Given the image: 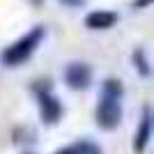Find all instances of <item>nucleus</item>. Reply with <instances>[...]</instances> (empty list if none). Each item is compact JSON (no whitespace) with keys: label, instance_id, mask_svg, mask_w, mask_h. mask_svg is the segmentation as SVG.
<instances>
[{"label":"nucleus","instance_id":"nucleus-1","mask_svg":"<svg viewBox=\"0 0 154 154\" xmlns=\"http://www.w3.org/2000/svg\"><path fill=\"white\" fill-rule=\"evenodd\" d=\"M42 39H44V28H42V26L32 28L26 37H21L19 42H14V44L2 53V62H5V64H12V67L26 62L32 53H35V48L39 46Z\"/></svg>","mask_w":154,"mask_h":154},{"label":"nucleus","instance_id":"nucleus-9","mask_svg":"<svg viewBox=\"0 0 154 154\" xmlns=\"http://www.w3.org/2000/svg\"><path fill=\"white\" fill-rule=\"evenodd\" d=\"M134 62L138 64V69H140L143 76H147V74H149V67H147V60H145V53H143V51L134 53Z\"/></svg>","mask_w":154,"mask_h":154},{"label":"nucleus","instance_id":"nucleus-5","mask_svg":"<svg viewBox=\"0 0 154 154\" xmlns=\"http://www.w3.org/2000/svg\"><path fill=\"white\" fill-rule=\"evenodd\" d=\"M39 108H42V117H44L48 124L58 122V117H60V103L55 101V97L42 94V97H39Z\"/></svg>","mask_w":154,"mask_h":154},{"label":"nucleus","instance_id":"nucleus-7","mask_svg":"<svg viewBox=\"0 0 154 154\" xmlns=\"http://www.w3.org/2000/svg\"><path fill=\"white\" fill-rule=\"evenodd\" d=\"M58 154H99V149L90 143H81V145H71V147L60 149Z\"/></svg>","mask_w":154,"mask_h":154},{"label":"nucleus","instance_id":"nucleus-11","mask_svg":"<svg viewBox=\"0 0 154 154\" xmlns=\"http://www.w3.org/2000/svg\"><path fill=\"white\" fill-rule=\"evenodd\" d=\"M152 0H134V9H140V7H147Z\"/></svg>","mask_w":154,"mask_h":154},{"label":"nucleus","instance_id":"nucleus-6","mask_svg":"<svg viewBox=\"0 0 154 154\" xmlns=\"http://www.w3.org/2000/svg\"><path fill=\"white\" fill-rule=\"evenodd\" d=\"M149 134H152V122H149V110H145L143 113L140 129H138V136H136V143H134L136 152H145V147H147V143H149Z\"/></svg>","mask_w":154,"mask_h":154},{"label":"nucleus","instance_id":"nucleus-3","mask_svg":"<svg viewBox=\"0 0 154 154\" xmlns=\"http://www.w3.org/2000/svg\"><path fill=\"white\" fill-rule=\"evenodd\" d=\"M64 78H67V85H69L71 90H85V88L90 85V81H92V71H90L88 64L74 62V64L67 67Z\"/></svg>","mask_w":154,"mask_h":154},{"label":"nucleus","instance_id":"nucleus-8","mask_svg":"<svg viewBox=\"0 0 154 154\" xmlns=\"http://www.w3.org/2000/svg\"><path fill=\"white\" fill-rule=\"evenodd\" d=\"M122 83H120V81H115V78H108V81H106V83H103V94H108V97H117V99H120V97H122Z\"/></svg>","mask_w":154,"mask_h":154},{"label":"nucleus","instance_id":"nucleus-10","mask_svg":"<svg viewBox=\"0 0 154 154\" xmlns=\"http://www.w3.org/2000/svg\"><path fill=\"white\" fill-rule=\"evenodd\" d=\"M62 5H67V7H81L85 2V0H60Z\"/></svg>","mask_w":154,"mask_h":154},{"label":"nucleus","instance_id":"nucleus-2","mask_svg":"<svg viewBox=\"0 0 154 154\" xmlns=\"http://www.w3.org/2000/svg\"><path fill=\"white\" fill-rule=\"evenodd\" d=\"M120 117H122L120 99H117V97L103 94L101 101H99V108H97V122L101 124L103 129H113V127L120 124Z\"/></svg>","mask_w":154,"mask_h":154},{"label":"nucleus","instance_id":"nucleus-4","mask_svg":"<svg viewBox=\"0 0 154 154\" xmlns=\"http://www.w3.org/2000/svg\"><path fill=\"white\" fill-rule=\"evenodd\" d=\"M117 23V14L108 12V9H94L85 16V26L90 30H108Z\"/></svg>","mask_w":154,"mask_h":154}]
</instances>
